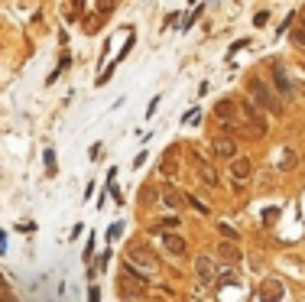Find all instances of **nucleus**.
I'll return each mask as SVG.
<instances>
[{
  "instance_id": "f257e3e1",
  "label": "nucleus",
  "mask_w": 305,
  "mask_h": 302,
  "mask_svg": "<svg viewBox=\"0 0 305 302\" xmlns=\"http://www.w3.org/2000/svg\"><path fill=\"white\" fill-rule=\"evenodd\" d=\"M247 94L253 97V101L260 104V108H266V111H270L273 117H283V111H286V108H283L279 94H276L273 88H270V85L263 82V78H257V75L250 78V82H247Z\"/></svg>"
},
{
  "instance_id": "f03ea898",
  "label": "nucleus",
  "mask_w": 305,
  "mask_h": 302,
  "mask_svg": "<svg viewBox=\"0 0 305 302\" xmlns=\"http://www.w3.org/2000/svg\"><path fill=\"white\" fill-rule=\"evenodd\" d=\"M127 263L130 266H140V270H146V273H156L159 270L156 254H152L149 247H143V244H133L130 250H127Z\"/></svg>"
},
{
  "instance_id": "7ed1b4c3",
  "label": "nucleus",
  "mask_w": 305,
  "mask_h": 302,
  "mask_svg": "<svg viewBox=\"0 0 305 302\" xmlns=\"http://www.w3.org/2000/svg\"><path fill=\"white\" fill-rule=\"evenodd\" d=\"M143 292H146V286L137 280V270L127 263V266H123V273H120V296L123 299H143Z\"/></svg>"
},
{
  "instance_id": "20e7f679",
  "label": "nucleus",
  "mask_w": 305,
  "mask_h": 302,
  "mask_svg": "<svg viewBox=\"0 0 305 302\" xmlns=\"http://www.w3.org/2000/svg\"><path fill=\"white\" fill-rule=\"evenodd\" d=\"M240 111L247 114L250 123H257V137H263L266 133V117H263V111H260V104L253 101V97H244V101H240Z\"/></svg>"
},
{
  "instance_id": "39448f33",
  "label": "nucleus",
  "mask_w": 305,
  "mask_h": 302,
  "mask_svg": "<svg viewBox=\"0 0 305 302\" xmlns=\"http://www.w3.org/2000/svg\"><path fill=\"white\" fill-rule=\"evenodd\" d=\"M270 75H273V88H276V91H279L283 97H289L292 94V82H289V75H286V68L279 65V62L270 65Z\"/></svg>"
},
{
  "instance_id": "423d86ee",
  "label": "nucleus",
  "mask_w": 305,
  "mask_h": 302,
  "mask_svg": "<svg viewBox=\"0 0 305 302\" xmlns=\"http://www.w3.org/2000/svg\"><path fill=\"white\" fill-rule=\"evenodd\" d=\"M195 276L201 283H214V276H218V266H214V260L208 254H201L198 260H195Z\"/></svg>"
},
{
  "instance_id": "0eeeda50",
  "label": "nucleus",
  "mask_w": 305,
  "mask_h": 302,
  "mask_svg": "<svg viewBox=\"0 0 305 302\" xmlns=\"http://www.w3.org/2000/svg\"><path fill=\"white\" fill-rule=\"evenodd\" d=\"M211 149H214V156H218V159H227V163H231V159L237 156V140L234 137H218L211 143Z\"/></svg>"
},
{
  "instance_id": "6e6552de",
  "label": "nucleus",
  "mask_w": 305,
  "mask_h": 302,
  "mask_svg": "<svg viewBox=\"0 0 305 302\" xmlns=\"http://www.w3.org/2000/svg\"><path fill=\"white\" fill-rule=\"evenodd\" d=\"M250 172H253V163H250V156H234V159H231V175H234L237 182L250 179Z\"/></svg>"
},
{
  "instance_id": "1a4fd4ad",
  "label": "nucleus",
  "mask_w": 305,
  "mask_h": 302,
  "mask_svg": "<svg viewBox=\"0 0 305 302\" xmlns=\"http://www.w3.org/2000/svg\"><path fill=\"white\" fill-rule=\"evenodd\" d=\"M163 244H166V250L172 254V257H182L185 254V241L179 234H172V231H166V234H163Z\"/></svg>"
},
{
  "instance_id": "9d476101",
  "label": "nucleus",
  "mask_w": 305,
  "mask_h": 302,
  "mask_svg": "<svg viewBox=\"0 0 305 302\" xmlns=\"http://www.w3.org/2000/svg\"><path fill=\"white\" fill-rule=\"evenodd\" d=\"M163 205H166L169 211H179V208L185 205V195H179V192L172 189V185H169V189L163 192Z\"/></svg>"
},
{
  "instance_id": "9b49d317",
  "label": "nucleus",
  "mask_w": 305,
  "mask_h": 302,
  "mask_svg": "<svg viewBox=\"0 0 305 302\" xmlns=\"http://www.w3.org/2000/svg\"><path fill=\"white\" fill-rule=\"evenodd\" d=\"M214 114H218L221 120H227V117H234V114H237V104L231 101V97H221V101H218V108H214Z\"/></svg>"
},
{
  "instance_id": "f8f14e48",
  "label": "nucleus",
  "mask_w": 305,
  "mask_h": 302,
  "mask_svg": "<svg viewBox=\"0 0 305 302\" xmlns=\"http://www.w3.org/2000/svg\"><path fill=\"white\" fill-rule=\"evenodd\" d=\"M260 296H263V302H276V299H283V286L276 280H270L263 286V292H260Z\"/></svg>"
},
{
  "instance_id": "ddd939ff",
  "label": "nucleus",
  "mask_w": 305,
  "mask_h": 302,
  "mask_svg": "<svg viewBox=\"0 0 305 302\" xmlns=\"http://www.w3.org/2000/svg\"><path fill=\"white\" fill-rule=\"evenodd\" d=\"M198 175H201V179H205V182H208V185H218V172H214V169H211V166H208V163H205V159H201V163H198Z\"/></svg>"
},
{
  "instance_id": "4468645a",
  "label": "nucleus",
  "mask_w": 305,
  "mask_h": 302,
  "mask_svg": "<svg viewBox=\"0 0 305 302\" xmlns=\"http://www.w3.org/2000/svg\"><path fill=\"white\" fill-rule=\"evenodd\" d=\"M279 169H283V172H292V169H295V153H292V149H283V156H279Z\"/></svg>"
},
{
  "instance_id": "2eb2a0df",
  "label": "nucleus",
  "mask_w": 305,
  "mask_h": 302,
  "mask_svg": "<svg viewBox=\"0 0 305 302\" xmlns=\"http://www.w3.org/2000/svg\"><path fill=\"white\" fill-rule=\"evenodd\" d=\"M221 257L224 260H231V263H240V250L234 244H221Z\"/></svg>"
},
{
  "instance_id": "dca6fc26",
  "label": "nucleus",
  "mask_w": 305,
  "mask_h": 302,
  "mask_svg": "<svg viewBox=\"0 0 305 302\" xmlns=\"http://www.w3.org/2000/svg\"><path fill=\"white\" fill-rule=\"evenodd\" d=\"M185 205H188V208H195V211H198V215H208V211H211V208L205 205L201 198H195V195H185Z\"/></svg>"
},
{
  "instance_id": "f3484780",
  "label": "nucleus",
  "mask_w": 305,
  "mask_h": 302,
  "mask_svg": "<svg viewBox=\"0 0 305 302\" xmlns=\"http://www.w3.org/2000/svg\"><path fill=\"white\" fill-rule=\"evenodd\" d=\"M42 159H46V172H49V175H56V149L49 146L46 153H42Z\"/></svg>"
},
{
  "instance_id": "a211bd4d",
  "label": "nucleus",
  "mask_w": 305,
  "mask_h": 302,
  "mask_svg": "<svg viewBox=\"0 0 305 302\" xmlns=\"http://www.w3.org/2000/svg\"><path fill=\"white\" fill-rule=\"evenodd\" d=\"M198 16H201V4H198V7H195V10H192V13H188L185 20H182V30H192V26H195V20H198Z\"/></svg>"
},
{
  "instance_id": "6ab92c4d",
  "label": "nucleus",
  "mask_w": 305,
  "mask_h": 302,
  "mask_svg": "<svg viewBox=\"0 0 305 302\" xmlns=\"http://www.w3.org/2000/svg\"><path fill=\"white\" fill-rule=\"evenodd\" d=\"M292 42H295L299 49H305V23L299 26V30H292Z\"/></svg>"
},
{
  "instance_id": "aec40b11",
  "label": "nucleus",
  "mask_w": 305,
  "mask_h": 302,
  "mask_svg": "<svg viewBox=\"0 0 305 302\" xmlns=\"http://www.w3.org/2000/svg\"><path fill=\"white\" fill-rule=\"evenodd\" d=\"M114 7H117V0H97V13H101V16H104V13H111Z\"/></svg>"
},
{
  "instance_id": "412c9836",
  "label": "nucleus",
  "mask_w": 305,
  "mask_h": 302,
  "mask_svg": "<svg viewBox=\"0 0 305 302\" xmlns=\"http://www.w3.org/2000/svg\"><path fill=\"white\" fill-rule=\"evenodd\" d=\"M120 234H123V221H117V224H111V231H107V241H117Z\"/></svg>"
},
{
  "instance_id": "4be33fe9",
  "label": "nucleus",
  "mask_w": 305,
  "mask_h": 302,
  "mask_svg": "<svg viewBox=\"0 0 305 302\" xmlns=\"http://www.w3.org/2000/svg\"><path fill=\"white\" fill-rule=\"evenodd\" d=\"M65 68H68V56H62V62H59V68H56V72H52V75H49V85H52V82H56V78H59L62 72H65Z\"/></svg>"
},
{
  "instance_id": "5701e85b",
  "label": "nucleus",
  "mask_w": 305,
  "mask_h": 302,
  "mask_svg": "<svg viewBox=\"0 0 305 302\" xmlns=\"http://www.w3.org/2000/svg\"><path fill=\"white\" fill-rule=\"evenodd\" d=\"M266 20H270V13H266V10H260V13L253 16V26H263Z\"/></svg>"
},
{
  "instance_id": "b1692460",
  "label": "nucleus",
  "mask_w": 305,
  "mask_h": 302,
  "mask_svg": "<svg viewBox=\"0 0 305 302\" xmlns=\"http://www.w3.org/2000/svg\"><path fill=\"white\" fill-rule=\"evenodd\" d=\"M221 234H227V237H231V241H237V231H234V228H231V224H221Z\"/></svg>"
},
{
  "instance_id": "393cba45",
  "label": "nucleus",
  "mask_w": 305,
  "mask_h": 302,
  "mask_svg": "<svg viewBox=\"0 0 305 302\" xmlns=\"http://www.w3.org/2000/svg\"><path fill=\"white\" fill-rule=\"evenodd\" d=\"M240 49H247V39H237L234 46H231V52H227V56H234V52H240Z\"/></svg>"
},
{
  "instance_id": "a878e982",
  "label": "nucleus",
  "mask_w": 305,
  "mask_h": 302,
  "mask_svg": "<svg viewBox=\"0 0 305 302\" xmlns=\"http://www.w3.org/2000/svg\"><path fill=\"white\" fill-rule=\"evenodd\" d=\"M88 302H101V289L91 286V292H88Z\"/></svg>"
},
{
  "instance_id": "bb28decb",
  "label": "nucleus",
  "mask_w": 305,
  "mask_h": 302,
  "mask_svg": "<svg viewBox=\"0 0 305 302\" xmlns=\"http://www.w3.org/2000/svg\"><path fill=\"white\" fill-rule=\"evenodd\" d=\"M295 16H299V13H289V16H286V20H283V30H279V33H286V30H289V26L295 23Z\"/></svg>"
},
{
  "instance_id": "cd10ccee",
  "label": "nucleus",
  "mask_w": 305,
  "mask_h": 302,
  "mask_svg": "<svg viewBox=\"0 0 305 302\" xmlns=\"http://www.w3.org/2000/svg\"><path fill=\"white\" fill-rule=\"evenodd\" d=\"M0 302H16V299L10 296V292H0Z\"/></svg>"
},
{
  "instance_id": "c85d7f7f",
  "label": "nucleus",
  "mask_w": 305,
  "mask_h": 302,
  "mask_svg": "<svg viewBox=\"0 0 305 302\" xmlns=\"http://www.w3.org/2000/svg\"><path fill=\"white\" fill-rule=\"evenodd\" d=\"M188 4H198V0H188Z\"/></svg>"
},
{
  "instance_id": "c756f323",
  "label": "nucleus",
  "mask_w": 305,
  "mask_h": 302,
  "mask_svg": "<svg viewBox=\"0 0 305 302\" xmlns=\"http://www.w3.org/2000/svg\"><path fill=\"white\" fill-rule=\"evenodd\" d=\"M302 72H305V62H302Z\"/></svg>"
}]
</instances>
